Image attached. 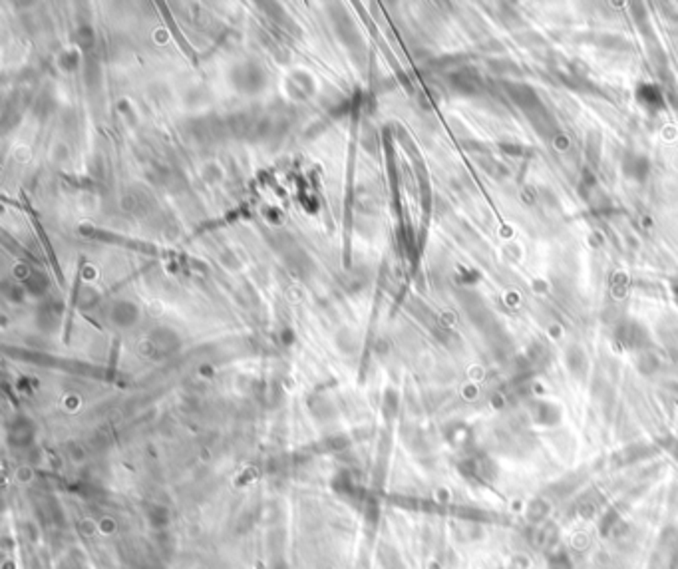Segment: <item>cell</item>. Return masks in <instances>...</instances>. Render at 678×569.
I'll return each mask as SVG.
<instances>
[{
    "instance_id": "1",
    "label": "cell",
    "mask_w": 678,
    "mask_h": 569,
    "mask_svg": "<svg viewBox=\"0 0 678 569\" xmlns=\"http://www.w3.org/2000/svg\"><path fill=\"white\" fill-rule=\"evenodd\" d=\"M551 511V500H547L545 496H537L529 502V506L525 508V520L531 526H541L547 522Z\"/></svg>"
},
{
    "instance_id": "2",
    "label": "cell",
    "mask_w": 678,
    "mask_h": 569,
    "mask_svg": "<svg viewBox=\"0 0 678 569\" xmlns=\"http://www.w3.org/2000/svg\"><path fill=\"white\" fill-rule=\"evenodd\" d=\"M547 569H573V559L569 551L565 548H555L553 551H549Z\"/></svg>"
},
{
    "instance_id": "3",
    "label": "cell",
    "mask_w": 678,
    "mask_h": 569,
    "mask_svg": "<svg viewBox=\"0 0 678 569\" xmlns=\"http://www.w3.org/2000/svg\"><path fill=\"white\" fill-rule=\"evenodd\" d=\"M668 504H670V510H675L678 513V484L670 490V498H668Z\"/></svg>"
}]
</instances>
